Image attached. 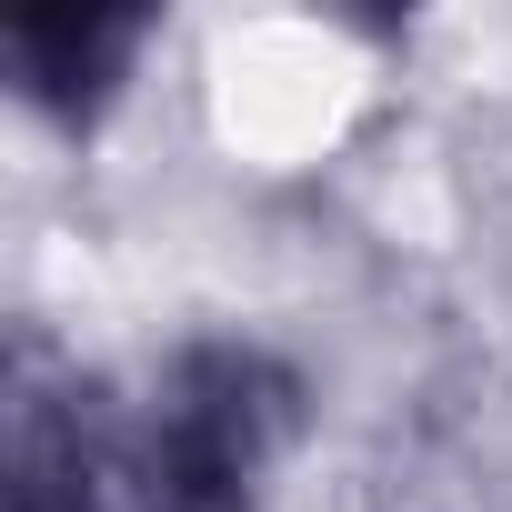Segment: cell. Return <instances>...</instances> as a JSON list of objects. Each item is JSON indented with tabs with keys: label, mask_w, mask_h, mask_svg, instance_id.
<instances>
[{
	"label": "cell",
	"mask_w": 512,
	"mask_h": 512,
	"mask_svg": "<svg viewBox=\"0 0 512 512\" xmlns=\"http://www.w3.org/2000/svg\"><path fill=\"white\" fill-rule=\"evenodd\" d=\"M151 11H31L0 31V61H11V91L51 121V131H101L111 101L131 91V61L151 51Z\"/></svg>",
	"instance_id": "3957f363"
},
{
	"label": "cell",
	"mask_w": 512,
	"mask_h": 512,
	"mask_svg": "<svg viewBox=\"0 0 512 512\" xmlns=\"http://www.w3.org/2000/svg\"><path fill=\"white\" fill-rule=\"evenodd\" d=\"M131 482V422L81 372H21L11 392V512H111Z\"/></svg>",
	"instance_id": "7a4b0ae2"
},
{
	"label": "cell",
	"mask_w": 512,
	"mask_h": 512,
	"mask_svg": "<svg viewBox=\"0 0 512 512\" xmlns=\"http://www.w3.org/2000/svg\"><path fill=\"white\" fill-rule=\"evenodd\" d=\"M302 432V372L262 342H181L131 422V482L151 512H251Z\"/></svg>",
	"instance_id": "6da1fadb"
},
{
	"label": "cell",
	"mask_w": 512,
	"mask_h": 512,
	"mask_svg": "<svg viewBox=\"0 0 512 512\" xmlns=\"http://www.w3.org/2000/svg\"><path fill=\"white\" fill-rule=\"evenodd\" d=\"M141 512H151V502H141Z\"/></svg>",
	"instance_id": "277c9868"
}]
</instances>
